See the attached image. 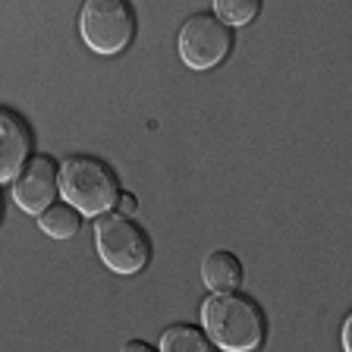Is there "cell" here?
<instances>
[{
  "instance_id": "5",
  "label": "cell",
  "mask_w": 352,
  "mask_h": 352,
  "mask_svg": "<svg viewBox=\"0 0 352 352\" xmlns=\"http://www.w3.org/2000/svg\"><path fill=\"white\" fill-rule=\"evenodd\" d=\"M176 47H179V60L189 69H214L233 51V29L223 25L214 13H195L183 22V29L176 35Z\"/></svg>"
},
{
  "instance_id": "8",
  "label": "cell",
  "mask_w": 352,
  "mask_h": 352,
  "mask_svg": "<svg viewBox=\"0 0 352 352\" xmlns=\"http://www.w3.org/2000/svg\"><path fill=\"white\" fill-rule=\"evenodd\" d=\"M201 280L211 293H236L242 283V261L227 249H217L201 261Z\"/></svg>"
},
{
  "instance_id": "6",
  "label": "cell",
  "mask_w": 352,
  "mask_h": 352,
  "mask_svg": "<svg viewBox=\"0 0 352 352\" xmlns=\"http://www.w3.org/2000/svg\"><path fill=\"white\" fill-rule=\"evenodd\" d=\"M60 195V164L51 154H32L29 167L13 183V201L25 214L41 217L47 208L57 205Z\"/></svg>"
},
{
  "instance_id": "1",
  "label": "cell",
  "mask_w": 352,
  "mask_h": 352,
  "mask_svg": "<svg viewBox=\"0 0 352 352\" xmlns=\"http://www.w3.org/2000/svg\"><path fill=\"white\" fill-rule=\"evenodd\" d=\"M201 327L223 352H255L267 337L264 308L245 293H211L201 302Z\"/></svg>"
},
{
  "instance_id": "14",
  "label": "cell",
  "mask_w": 352,
  "mask_h": 352,
  "mask_svg": "<svg viewBox=\"0 0 352 352\" xmlns=\"http://www.w3.org/2000/svg\"><path fill=\"white\" fill-rule=\"evenodd\" d=\"M340 343H343V352H352V311L346 315L343 330H340Z\"/></svg>"
},
{
  "instance_id": "7",
  "label": "cell",
  "mask_w": 352,
  "mask_h": 352,
  "mask_svg": "<svg viewBox=\"0 0 352 352\" xmlns=\"http://www.w3.org/2000/svg\"><path fill=\"white\" fill-rule=\"evenodd\" d=\"M32 132L29 123L16 110H0V183L13 186L19 173L29 167Z\"/></svg>"
},
{
  "instance_id": "12",
  "label": "cell",
  "mask_w": 352,
  "mask_h": 352,
  "mask_svg": "<svg viewBox=\"0 0 352 352\" xmlns=\"http://www.w3.org/2000/svg\"><path fill=\"white\" fill-rule=\"evenodd\" d=\"M117 211L126 214V217H132V214L139 211V198L132 195V192H123V195H120V201H117Z\"/></svg>"
},
{
  "instance_id": "2",
  "label": "cell",
  "mask_w": 352,
  "mask_h": 352,
  "mask_svg": "<svg viewBox=\"0 0 352 352\" xmlns=\"http://www.w3.org/2000/svg\"><path fill=\"white\" fill-rule=\"evenodd\" d=\"M60 195L66 205H73L82 217H101L110 214L120 201L117 173L91 154H76L60 164Z\"/></svg>"
},
{
  "instance_id": "13",
  "label": "cell",
  "mask_w": 352,
  "mask_h": 352,
  "mask_svg": "<svg viewBox=\"0 0 352 352\" xmlns=\"http://www.w3.org/2000/svg\"><path fill=\"white\" fill-rule=\"evenodd\" d=\"M120 352H161V349H154L148 340H126V343L120 346Z\"/></svg>"
},
{
  "instance_id": "3",
  "label": "cell",
  "mask_w": 352,
  "mask_h": 352,
  "mask_svg": "<svg viewBox=\"0 0 352 352\" xmlns=\"http://www.w3.org/2000/svg\"><path fill=\"white\" fill-rule=\"evenodd\" d=\"M95 249L104 267L132 277V274L145 271L148 258H151V239L132 217L110 211L95 217Z\"/></svg>"
},
{
  "instance_id": "11",
  "label": "cell",
  "mask_w": 352,
  "mask_h": 352,
  "mask_svg": "<svg viewBox=\"0 0 352 352\" xmlns=\"http://www.w3.org/2000/svg\"><path fill=\"white\" fill-rule=\"evenodd\" d=\"M258 10H261L258 0H214V16L230 29L252 22L258 16Z\"/></svg>"
},
{
  "instance_id": "9",
  "label": "cell",
  "mask_w": 352,
  "mask_h": 352,
  "mask_svg": "<svg viewBox=\"0 0 352 352\" xmlns=\"http://www.w3.org/2000/svg\"><path fill=\"white\" fill-rule=\"evenodd\" d=\"M161 352H217L214 340L198 324H173L161 333Z\"/></svg>"
},
{
  "instance_id": "10",
  "label": "cell",
  "mask_w": 352,
  "mask_h": 352,
  "mask_svg": "<svg viewBox=\"0 0 352 352\" xmlns=\"http://www.w3.org/2000/svg\"><path fill=\"white\" fill-rule=\"evenodd\" d=\"M41 223L44 236H51V239H69L82 230V214L76 211L73 205H54L38 217Z\"/></svg>"
},
{
  "instance_id": "4",
  "label": "cell",
  "mask_w": 352,
  "mask_h": 352,
  "mask_svg": "<svg viewBox=\"0 0 352 352\" xmlns=\"http://www.w3.org/2000/svg\"><path fill=\"white\" fill-rule=\"evenodd\" d=\"M79 35L95 54L113 57L123 47H129L135 35L132 10L120 0H88L79 13Z\"/></svg>"
}]
</instances>
